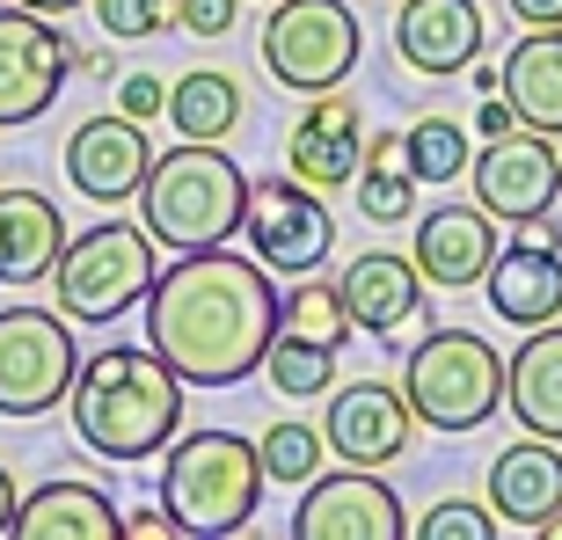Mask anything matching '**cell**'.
<instances>
[{
  "label": "cell",
  "mask_w": 562,
  "mask_h": 540,
  "mask_svg": "<svg viewBox=\"0 0 562 540\" xmlns=\"http://www.w3.org/2000/svg\"><path fill=\"white\" fill-rule=\"evenodd\" d=\"M263 380H271L278 395H292V402H314L322 387H336V351H329V344H314V336L278 329L271 351H263Z\"/></svg>",
  "instance_id": "27"
},
{
  "label": "cell",
  "mask_w": 562,
  "mask_h": 540,
  "mask_svg": "<svg viewBox=\"0 0 562 540\" xmlns=\"http://www.w3.org/2000/svg\"><path fill=\"white\" fill-rule=\"evenodd\" d=\"M15 475H8V468H0V533H8V526H15Z\"/></svg>",
  "instance_id": "39"
},
{
  "label": "cell",
  "mask_w": 562,
  "mask_h": 540,
  "mask_svg": "<svg viewBox=\"0 0 562 540\" xmlns=\"http://www.w3.org/2000/svg\"><path fill=\"white\" fill-rule=\"evenodd\" d=\"M409 533H417V540H497V526H490L482 504H431Z\"/></svg>",
  "instance_id": "32"
},
{
  "label": "cell",
  "mask_w": 562,
  "mask_h": 540,
  "mask_svg": "<svg viewBox=\"0 0 562 540\" xmlns=\"http://www.w3.org/2000/svg\"><path fill=\"white\" fill-rule=\"evenodd\" d=\"M504 365H512V380H504V409L519 416L533 438H555L562 446V329L541 322Z\"/></svg>",
  "instance_id": "23"
},
{
  "label": "cell",
  "mask_w": 562,
  "mask_h": 540,
  "mask_svg": "<svg viewBox=\"0 0 562 540\" xmlns=\"http://www.w3.org/2000/svg\"><path fill=\"white\" fill-rule=\"evenodd\" d=\"M66 416L88 453L139 468V460L168 453V438L183 431V373L154 344H110V351L81 358V373L66 387Z\"/></svg>",
  "instance_id": "2"
},
{
  "label": "cell",
  "mask_w": 562,
  "mask_h": 540,
  "mask_svg": "<svg viewBox=\"0 0 562 540\" xmlns=\"http://www.w3.org/2000/svg\"><path fill=\"white\" fill-rule=\"evenodd\" d=\"M168 15H176V0H95V22H103V37H117V44L161 37Z\"/></svg>",
  "instance_id": "31"
},
{
  "label": "cell",
  "mask_w": 562,
  "mask_h": 540,
  "mask_svg": "<svg viewBox=\"0 0 562 540\" xmlns=\"http://www.w3.org/2000/svg\"><path fill=\"white\" fill-rule=\"evenodd\" d=\"M541 533H548V540H562V511H555V519H548V526H541Z\"/></svg>",
  "instance_id": "41"
},
{
  "label": "cell",
  "mask_w": 562,
  "mask_h": 540,
  "mask_svg": "<svg viewBox=\"0 0 562 540\" xmlns=\"http://www.w3.org/2000/svg\"><path fill=\"white\" fill-rule=\"evenodd\" d=\"M15 8H37V15H66V8H81V0H15Z\"/></svg>",
  "instance_id": "40"
},
{
  "label": "cell",
  "mask_w": 562,
  "mask_h": 540,
  "mask_svg": "<svg viewBox=\"0 0 562 540\" xmlns=\"http://www.w3.org/2000/svg\"><path fill=\"white\" fill-rule=\"evenodd\" d=\"M285 329L292 336H314V344H329V351H344L358 336V322H351V307H344V285H329V278H300V285L285 292Z\"/></svg>",
  "instance_id": "28"
},
{
  "label": "cell",
  "mask_w": 562,
  "mask_h": 540,
  "mask_svg": "<svg viewBox=\"0 0 562 540\" xmlns=\"http://www.w3.org/2000/svg\"><path fill=\"white\" fill-rule=\"evenodd\" d=\"M285 168L300 183L314 190H336V183H358V168H366V110L351 95H314L300 110V125L285 139Z\"/></svg>",
  "instance_id": "15"
},
{
  "label": "cell",
  "mask_w": 562,
  "mask_h": 540,
  "mask_svg": "<svg viewBox=\"0 0 562 540\" xmlns=\"http://www.w3.org/2000/svg\"><path fill=\"white\" fill-rule=\"evenodd\" d=\"M256 453H263V475H271V482H292V490H300V482L322 475V453H329V438H314V424H271Z\"/></svg>",
  "instance_id": "30"
},
{
  "label": "cell",
  "mask_w": 562,
  "mask_h": 540,
  "mask_svg": "<svg viewBox=\"0 0 562 540\" xmlns=\"http://www.w3.org/2000/svg\"><path fill=\"white\" fill-rule=\"evenodd\" d=\"M504 8H512L526 30H548V22H562V0H504Z\"/></svg>",
  "instance_id": "37"
},
{
  "label": "cell",
  "mask_w": 562,
  "mask_h": 540,
  "mask_svg": "<svg viewBox=\"0 0 562 540\" xmlns=\"http://www.w3.org/2000/svg\"><path fill=\"white\" fill-rule=\"evenodd\" d=\"M504 103L519 110V125L562 139V22L526 30L512 44V59H504Z\"/></svg>",
  "instance_id": "24"
},
{
  "label": "cell",
  "mask_w": 562,
  "mask_h": 540,
  "mask_svg": "<svg viewBox=\"0 0 562 540\" xmlns=\"http://www.w3.org/2000/svg\"><path fill=\"white\" fill-rule=\"evenodd\" d=\"M285 329V292L263 256L183 249L146 292V344L183 373V387H241L263 373L271 336Z\"/></svg>",
  "instance_id": "1"
},
{
  "label": "cell",
  "mask_w": 562,
  "mask_h": 540,
  "mask_svg": "<svg viewBox=\"0 0 562 540\" xmlns=\"http://www.w3.org/2000/svg\"><path fill=\"white\" fill-rule=\"evenodd\" d=\"M168 117H176L183 139H234L241 117H249V103H241V81L234 74L198 66V74H183V81L168 88Z\"/></svg>",
  "instance_id": "25"
},
{
  "label": "cell",
  "mask_w": 562,
  "mask_h": 540,
  "mask_svg": "<svg viewBox=\"0 0 562 540\" xmlns=\"http://www.w3.org/2000/svg\"><path fill=\"white\" fill-rule=\"evenodd\" d=\"M409 511L380 482V468H336V475L300 482V511H292V540H402Z\"/></svg>",
  "instance_id": "12"
},
{
  "label": "cell",
  "mask_w": 562,
  "mask_h": 540,
  "mask_svg": "<svg viewBox=\"0 0 562 540\" xmlns=\"http://www.w3.org/2000/svg\"><path fill=\"white\" fill-rule=\"evenodd\" d=\"M263 453L241 431H176L161 460V504L176 533L190 540H227L256 519L263 504Z\"/></svg>",
  "instance_id": "4"
},
{
  "label": "cell",
  "mask_w": 562,
  "mask_h": 540,
  "mask_svg": "<svg viewBox=\"0 0 562 540\" xmlns=\"http://www.w3.org/2000/svg\"><path fill=\"white\" fill-rule=\"evenodd\" d=\"M81 373L66 314L44 307H0V416H44L59 409Z\"/></svg>",
  "instance_id": "8"
},
{
  "label": "cell",
  "mask_w": 562,
  "mask_h": 540,
  "mask_svg": "<svg viewBox=\"0 0 562 540\" xmlns=\"http://www.w3.org/2000/svg\"><path fill=\"white\" fill-rule=\"evenodd\" d=\"M139 212H146V234L161 249H220L241 234V212H249V176L234 154H220V139H183L154 154L139 183Z\"/></svg>",
  "instance_id": "3"
},
{
  "label": "cell",
  "mask_w": 562,
  "mask_h": 540,
  "mask_svg": "<svg viewBox=\"0 0 562 540\" xmlns=\"http://www.w3.org/2000/svg\"><path fill=\"white\" fill-rule=\"evenodd\" d=\"M482 44H490V30H482V0H402L395 52L417 66V74L453 81V74H468V66L482 59Z\"/></svg>",
  "instance_id": "16"
},
{
  "label": "cell",
  "mask_w": 562,
  "mask_h": 540,
  "mask_svg": "<svg viewBox=\"0 0 562 540\" xmlns=\"http://www.w3.org/2000/svg\"><path fill=\"white\" fill-rule=\"evenodd\" d=\"M117 110L146 125V117H161V110H168V88L154 81V74H125V81H117Z\"/></svg>",
  "instance_id": "34"
},
{
  "label": "cell",
  "mask_w": 562,
  "mask_h": 540,
  "mask_svg": "<svg viewBox=\"0 0 562 540\" xmlns=\"http://www.w3.org/2000/svg\"><path fill=\"white\" fill-rule=\"evenodd\" d=\"M146 168H154V146H146V125L110 110V117H88L66 139V183L81 190L88 205H125L139 198Z\"/></svg>",
  "instance_id": "14"
},
{
  "label": "cell",
  "mask_w": 562,
  "mask_h": 540,
  "mask_svg": "<svg viewBox=\"0 0 562 540\" xmlns=\"http://www.w3.org/2000/svg\"><path fill=\"white\" fill-rule=\"evenodd\" d=\"M409 395L402 387H380V380H351V387H336L329 409H322V438H329L336 460H351V468H387V460L409 453Z\"/></svg>",
  "instance_id": "13"
},
{
  "label": "cell",
  "mask_w": 562,
  "mask_h": 540,
  "mask_svg": "<svg viewBox=\"0 0 562 540\" xmlns=\"http://www.w3.org/2000/svg\"><path fill=\"white\" fill-rule=\"evenodd\" d=\"M161 533H176L168 504H161V511H132V519H125V540H161Z\"/></svg>",
  "instance_id": "36"
},
{
  "label": "cell",
  "mask_w": 562,
  "mask_h": 540,
  "mask_svg": "<svg viewBox=\"0 0 562 540\" xmlns=\"http://www.w3.org/2000/svg\"><path fill=\"white\" fill-rule=\"evenodd\" d=\"M504 380L512 365L482 329H431L402 365V395L431 431H482L504 409Z\"/></svg>",
  "instance_id": "5"
},
{
  "label": "cell",
  "mask_w": 562,
  "mask_h": 540,
  "mask_svg": "<svg viewBox=\"0 0 562 540\" xmlns=\"http://www.w3.org/2000/svg\"><path fill=\"white\" fill-rule=\"evenodd\" d=\"M74 74V37L37 8H0V125H37Z\"/></svg>",
  "instance_id": "11"
},
{
  "label": "cell",
  "mask_w": 562,
  "mask_h": 540,
  "mask_svg": "<svg viewBox=\"0 0 562 540\" xmlns=\"http://www.w3.org/2000/svg\"><path fill=\"white\" fill-rule=\"evenodd\" d=\"M8 540H125V511L81 475H52L15 504Z\"/></svg>",
  "instance_id": "18"
},
{
  "label": "cell",
  "mask_w": 562,
  "mask_h": 540,
  "mask_svg": "<svg viewBox=\"0 0 562 540\" xmlns=\"http://www.w3.org/2000/svg\"><path fill=\"white\" fill-rule=\"evenodd\" d=\"M409 256H417L424 285L438 292H468L490 278V263H497V234H490V212L482 205H438L417 220V241H409Z\"/></svg>",
  "instance_id": "17"
},
{
  "label": "cell",
  "mask_w": 562,
  "mask_h": 540,
  "mask_svg": "<svg viewBox=\"0 0 562 540\" xmlns=\"http://www.w3.org/2000/svg\"><path fill=\"white\" fill-rule=\"evenodd\" d=\"M344 307H351L358 329H373V336H395L402 322H417L424 307V270L417 256H387V249H366L344 278Z\"/></svg>",
  "instance_id": "22"
},
{
  "label": "cell",
  "mask_w": 562,
  "mask_h": 540,
  "mask_svg": "<svg viewBox=\"0 0 562 540\" xmlns=\"http://www.w3.org/2000/svg\"><path fill=\"white\" fill-rule=\"evenodd\" d=\"M241 234H249V249L263 256V263H271V270H292V278L322 270V263H329V249H336V220H329V205H322V190L300 183V176L249 183Z\"/></svg>",
  "instance_id": "10"
},
{
  "label": "cell",
  "mask_w": 562,
  "mask_h": 540,
  "mask_svg": "<svg viewBox=\"0 0 562 540\" xmlns=\"http://www.w3.org/2000/svg\"><path fill=\"white\" fill-rule=\"evenodd\" d=\"M402 146H409V176L417 183H453V176H468V132L453 125V117H417V125L402 132Z\"/></svg>",
  "instance_id": "29"
},
{
  "label": "cell",
  "mask_w": 562,
  "mask_h": 540,
  "mask_svg": "<svg viewBox=\"0 0 562 540\" xmlns=\"http://www.w3.org/2000/svg\"><path fill=\"white\" fill-rule=\"evenodd\" d=\"M241 0H176V30L183 37H227Z\"/></svg>",
  "instance_id": "33"
},
{
  "label": "cell",
  "mask_w": 562,
  "mask_h": 540,
  "mask_svg": "<svg viewBox=\"0 0 562 540\" xmlns=\"http://www.w3.org/2000/svg\"><path fill=\"white\" fill-rule=\"evenodd\" d=\"M59 249H66L59 205L30 183L0 190V285H44L59 270Z\"/></svg>",
  "instance_id": "21"
},
{
  "label": "cell",
  "mask_w": 562,
  "mask_h": 540,
  "mask_svg": "<svg viewBox=\"0 0 562 540\" xmlns=\"http://www.w3.org/2000/svg\"><path fill=\"white\" fill-rule=\"evenodd\" d=\"M358 212H366L373 227H402V220L417 212V176H409L402 132H373L366 168H358Z\"/></svg>",
  "instance_id": "26"
},
{
  "label": "cell",
  "mask_w": 562,
  "mask_h": 540,
  "mask_svg": "<svg viewBox=\"0 0 562 540\" xmlns=\"http://www.w3.org/2000/svg\"><path fill=\"white\" fill-rule=\"evenodd\" d=\"M161 263H154V234L132 227V220H95L88 234H66L59 270H52V292H59V314L81 322V329H103L117 314H132L154 292Z\"/></svg>",
  "instance_id": "6"
},
{
  "label": "cell",
  "mask_w": 562,
  "mask_h": 540,
  "mask_svg": "<svg viewBox=\"0 0 562 540\" xmlns=\"http://www.w3.org/2000/svg\"><path fill=\"white\" fill-rule=\"evenodd\" d=\"M475 176V205L490 220H512V227H533L548 220L562 198V154H555V132H533V125H512L504 139H482V154L468 161Z\"/></svg>",
  "instance_id": "9"
},
{
  "label": "cell",
  "mask_w": 562,
  "mask_h": 540,
  "mask_svg": "<svg viewBox=\"0 0 562 540\" xmlns=\"http://www.w3.org/2000/svg\"><path fill=\"white\" fill-rule=\"evenodd\" d=\"M366 59V30L344 0H271L263 22V66L292 95H329Z\"/></svg>",
  "instance_id": "7"
},
{
  "label": "cell",
  "mask_w": 562,
  "mask_h": 540,
  "mask_svg": "<svg viewBox=\"0 0 562 540\" xmlns=\"http://www.w3.org/2000/svg\"><path fill=\"white\" fill-rule=\"evenodd\" d=\"M490 307H497V322H512V329H541V322H555L562 314V256L555 241H512V249H497V263H490Z\"/></svg>",
  "instance_id": "20"
},
{
  "label": "cell",
  "mask_w": 562,
  "mask_h": 540,
  "mask_svg": "<svg viewBox=\"0 0 562 540\" xmlns=\"http://www.w3.org/2000/svg\"><path fill=\"white\" fill-rule=\"evenodd\" d=\"M468 74H475V95H504V66L475 59V66H468Z\"/></svg>",
  "instance_id": "38"
},
{
  "label": "cell",
  "mask_w": 562,
  "mask_h": 540,
  "mask_svg": "<svg viewBox=\"0 0 562 540\" xmlns=\"http://www.w3.org/2000/svg\"><path fill=\"white\" fill-rule=\"evenodd\" d=\"M512 125H519V110L504 103V95H482V110H475V132H482V139H504Z\"/></svg>",
  "instance_id": "35"
},
{
  "label": "cell",
  "mask_w": 562,
  "mask_h": 540,
  "mask_svg": "<svg viewBox=\"0 0 562 540\" xmlns=\"http://www.w3.org/2000/svg\"><path fill=\"white\" fill-rule=\"evenodd\" d=\"M490 504H497V519L541 533L562 511V446L555 438L526 431L519 446H504V453L490 460Z\"/></svg>",
  "instance_id": "19"
}]
</instances>
